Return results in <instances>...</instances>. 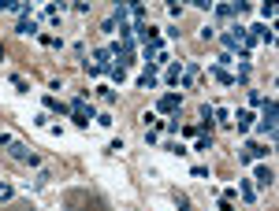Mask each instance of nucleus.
Returning <instances> with one entry per match:
<instances>
[{
  "instance_id": "nucleus-1",
  "label": "nucleus",
  "mask_w": 279,
  "mask_h": 211,
  "mask_svg": "<svg viewBox=\"0 0 279 211\" xmlns=\"http://www.w3.org/2000/svg\"><path fill=\"white\" fill-rule=\"evenodd\" d=\"M0 149H8L11 159H15V163H23V167H38V163H41V156H38L34 149H26L23 141H15L11 134H0Z\"/></svg>"
},
{
  "instance_id": "nucleus-2",
  "label": "nucleus",
  "mask_w": 279,
  "mask_h": 211,
  "mask_svg": "<svg viewBox=\"0 0 279 211\" xmlns=\"http://www.w3.org/2000/svg\"><path fill=\"white\" fill-rule=\"evenodd\" d=\"M261 134H265L268 141H275V134H279V104L272 100V96H268V100H265V115H261Z\"/></svg>"
},
{
  "instance_id": "nucleus-3",
  "label": "nucleus",
  "mask_w": 279,
  "mask_h": 211,
  "mask_svg": "<svg viewBox=\"0 0 279 211\" xmlns=\"http://www.w3.org/2000/svg\"><path fill=\"white\" fill-rule=\"evenodd\" d=\"M89 119H93V104L86 100V96H75L71 100V122L75 126H89Z\"/></svg>"
},
{
  "instance_id": "nucleus-4",
  "label": "nucleus",
  "mask_w": 279,
  "mask_h": 211,
  "mask_svg": "<svg viewBox=\"0 0 279 211\" xmlns=\"http://www.w3.org/2000/svg\"><path fill=\"white\" fill-rule=\"evenodd\" d=\"M112 59L119 71H127V63H134V41H116L112 45Z\"/></svg>"
},
{
  "instance_id": "nucleus-5",
  "label": "nucleus",
  "mask_w": 279,
  "mask_h": 211,
  "mask_svg": "<svg viewBox=\"0 0 279 211\" xmlns=\"http://www.w3.org/2000/svg\"><path fill=\"white\" fill-rule=\"evenodd\" d=\"M265 144H257V141H246L242 144V149H238V159H242V163H257V159H265Z\"/></svg>"
},
{
  "instance_id": "nucleus-6",
  "label": "nucleus",
  "mask_w": 279,
  "mask_h": 211,
  "mask_svg": "<svg viewBox=\"0 0 279 211\" xmlns=\"http://www.w3.org/2000/svg\"><path fill=\"white\" fill-rule=\"evenodd\" d=\"M179 108H182V93H164L157 100V111H164V115H175Z\"/></svg>"
},
{
  "instance_id": "nucleus-7",
  "label": "nucleus",
  "mask_w": 279,
  "mask_h": 211,
  "mask_svg": "<svg viewBox=\"0 0 279 211\" xmlns=\"http://www.w3.org/2000/svg\"><path fill=\"white\" fill-rule=\"evenodd\" d=\"M246 8H250V0H238V4H212V11L220 15V19H235V15H242Z\"/></svg>"
},
{
  "instance_id": "nucleus-8",
  "label": "nucleus",
  "mask_w": 279,
  "mask_h": 211,
  "mask_svg": "<svg viewBox=\"0 0 279 211\" xmlns=\"http://www.w3.org/2000/svg\"><path fill=\"white\" fill-rule=\"evenodd\" d=\"M250 37H253V41H261V45H268V48H272V45H275V30H272L268 23H257V26L250 30Z\"/></svg>"
},
{
  "instance_id": "nucleus-9",
  "label": "nucleus",
  "mask_w": 279,
  "mask_h": 211,
  "mask_svg": "<svg viewBox=\"0 0 279 211\" xmlns=\"http://www.w3.org/2000/svg\"><path fill=\"white\" fill-rule=\"evenodd\" d=\"M197 74H201L197 63H182V78H179V86H182V89H190V86L197 82Z\"/></svg>"
},
{
  "instance_id": "nucleus-10",
  "label": "nucleus",
  "mask_w": 279,
  "mask_h": 211,
  "mask_svg": "<svg viewBox=\"0 0 279 211\" xmlns=\"http://www.w3.org/2000/svg\"><path fill=\"white\" fill-rule=\"evenodd\" d=\"M272 182H275V171H272V167H257L253 185H261V189H272Z\"/></svg>"
},
{
  "instance_id": "nucleus-11",
  "label": "nucleus",
  "mask_w": 279,
  "mask_h": 211,
  "mask_svg": "<svg viewBox=\"0 0 279 211\" xmlns=\"http://www.w3.org/2000/svg\"><path fill=\"white\" fill-rule=\"evenodd\" d=\"M209 74H212L220 86H235V74H231V71H224V67H216V63H209Z\"/></svg>"
},
{
  "instance_id": "nucleus-12",
  "label": "nucleus",
  "mask_w": 279,
  "mask_h": 211,
  "mask_svg": "<svg viewBox=\"0 0 279 211\" xmlns=\"http://www.w3.org/2000/svg\"><path fill=\"white\" fill-rule=\"evenodd\" d=\"M238 193H242V200H246V204H253V200H257V185H253V178H242V182H238Z\"/></svg>"
},
{
  "instance_id": "nucleus-13",
  "label": "nucleus",
  "mask_w": 279,
  "mask_h": 211,
  "mask_svg": "<svg viewBox=\"0 0 279 211\" xmlns=\"http://www.w3.org/2000/svg\"><path fill=\"white\" fill-rule=\"evenodd\" d=\"M231 119H235V126L242 130V134H246V130L253 126V111H246V108H238V111H235V115H231Z\"/></svg>"
},
{
  "instance_id": "nucleus-14",
  "label": "nucleus",
  "mask_w": 279,
  "mask_h": 211,
  "mask_svg": "<svg viewBox=\"0 0 279 211\" xmlns=\"http://www.w3.org/2000/svg\"><path fill=\"white\" fill-rule=\"evenodd\" d=\"M15 30H19L23 37H38V23H34V19H19V26H15Z\"/></svg>"
},
{
  "instance_id": "nucleus-15",
  "label": "nucleus",
  "mask_w": 279,
  "mask_h": 211,
  "mask_svg": "<svg viewBox=\"0 0 279 211\" xmlns=\"http://www.w3.org/2000/svg\"><path fill=\"white\" fill-rule=\"evenodd\" d=\"M157 82H160V74H157V71H149V67L138 74V86H145V89H149V86H157Z\"/></svg>"
},
{
  "instance_id": "nucleus-16",
  "label": "nucleus",
  "mask_w": 279,
  "mask_h": 211,
  "mask_svg": "<svg viewBox=\"0 0 279 211\" xmlns=\"http://www.w3.org/2000/svg\"><path fill=\"white\" fill-rule=\"evenodd\" d=\"M179 78H182V63H172L168 74H164V82H168V86H179Z\"/></svg>"
},
{
  "instance_id": "nucleus-17",
  "label": "nucleus",
  "mask_w": 279,
  "mask_h": 211,
  "mask_svg": "<svg viewBox=\"0 0 279 211\" xmlns=\"http://www.w3.org/2000/svg\"><path fill=\"white\" fill-rule=\"evenodd\" d=\"M172 200H175L179 211H190V197H186V193H172Z\"/></svg>"
},
{
  "instance_id": "nucleus-18",
  "label": "nucleus",
  "mask_w": 279,
  "mask_h": 211,
  "mask_svg": "<svg viewBox=\"0 0 279 211\" xmlns=\"http://www.w3.org/2000/svg\"><path fill=\"white\" fill-rule=\"evenodd\" d=\"M45 108H49V111H60V115H64V111H67L64 104H60V100H56V96H45Z\"/></svg>"
},
{
  "instance_id": "nucleus-19",
  "label": "nucleus",
  "mask_w": 279,
  "mask_h": 211,
  "mask_svg": "<svg viewBox=\"0 0 279 211\" xmlns=\"http://www.w3.org/2000/svg\"><path fill=\"white\" fill-rule=\"evenodd\" d=\"M261 19L272 23V19H275V4H261Z\"/></svg>"
},
{
  "instance_id": "nucleus-20",
  "label": "nucleus",
  "mask_w": 279,
  "mask_h": 211,
  "mask_svg": "<svg viewBox=\"0 0 279 211\" xmlns=\"http://www.w3.org/2000/svg\"><path fill=\"white\" fill-rule=\"evenodd\" d=\"M82 67H86V74H89V78H101V74H108L104 67H97V63H82Z\"/></svg>"
},
{
  "instance_id": "nucleus-21",
  "label": "nucleus",
  "mask_w": 279,
  "mask_h": 211,
  "mask_svg": "<svg viewBox=\"0 0 279 211\" xmlns=\"http://www.w3.org/2000/svg\"><path fill=\"white\" fill-rule=\"evenodd\" d=\"M11 86L19 89V93H30V86H26V78H23V74H11Z\"/></svg>"
},
{
  "instance_id": "nucleus-22",
  "label": "nucleus",
  "mask_w": 279,
  "mask_h": 211,
  "mask_svg": "<svg viewBox=\"0 0 279 211\" xmlns=\"http://www.w3.org/2000/svg\"><path fill=\"white\" fill-rule=\"evenodd\" d=\"M197 34H201V41H212V37H216V26L209 23V26H201V30H197Z\"/></svg>"
},
{
  "instance_id": "nucleus-23",
  "label": "nucleus",
  "mask_w": 279,
  "mask_h": 211,
  "mask_svg": "<svg viewBox=\"0 0 279 211\" xmlns=\"http://www.w3.org/2000/svg\"><path fill=\"white\" fill-rule=\"evenodd\" d=\"M212 119H216V122H227L231 111H227V108H212Z\"/></svg>"
},
{
  "instance_id": "nucleus-24",
  "label": "nucleus",
  "mask_w": 279,
  "mask_h": 211,
  "mask_svg": "<svg viewBox=\"0 0 279 211\" xmlns=\"http://www.w3.org/2000/svg\"><path fill=\"white\" fill-rule=\"evenodd\" d=\"M108 74H112V82H116V86H123V82H127V71H119V67H112Z\"/></svg>"
},
{
  "instance_id": "nucleus-25",
  "label": "nucleus",
  "mask_w": 279,
  "mask_h": 211,
  "mask_svg": "<svg viewBox=\"0 0 279 211\" xmlns=\"http://www.w3.org/2000/svg\"><path fill=\"white\" fill-rule=\"evenodd\" d=\"M97 93H101V100H104L108 108H112V104H116V93H112V89H97Z\"/></svg>"
},
{
  "instance_id": "nucleus-26",
  "label": "nucleus",
  "mask_w": 279,
  "mask_h": 211,
  "mask_svg": "<svg viewBox=\"0 0 279 211\" xmlns=\"http://www.w3.org/2000/svg\"><path fill=\"white\" fill-rule=\"evenodd\" d=\"M11 197H15V189L8 182H0V200H11Z\"/></svg>"
},
{
  "instance_id": "nucleus-27",
  "label": "nucleus",
  "mask_w": 279,
  "mask_h": 211,
  "mask_svg": "<svg viewBox=\"0 0 279 211\" xmlns=\"http://www.w3.org/2000/svg\"><path fill=\"white\" fill-rule=\"evenodd\" d=\"M250 104H253V108H265V93H253V89H250Z\"/></svg>"
},
{
  "instance_id": "nucleus-28",
  "label": "nucleus",
  "mask_w": 279,
  "mask_h": 211,
  "mask_svg": "<svg viewBox=\"0 0 279 211\" xmlns=\"http://www.w3.org/2000/svg\"><path fill=\"white\" fill-rule=\"evenodd\" d=\"M209 144H212V137L201 134V137H197V152H209Z\"/></svg>"
},
{
  "instance_id": "nucleus-29",
  "label": "nucleus",
  "mask_w": 279,
  "mask_h": 211,
  "mask_svg": "<svg viewBox=\"0 0 279 211\" xmlns=\"http://www.w3.org/2000/svg\"><path fill=\"white\" fill-rule=\"evenodd\" d=\"M41 37V45H52V48H60V37H52V34H38Z\"/></svg>"
},
{
  "instance_id": "nucleus-30",
  "label": "nucleus",
  "mask_w": 279,
  "mask_h": 211,
  "mask_svg": "<svg viewBox=\"0 0 279 211\" xmlns=\"http://www.w3.org/2000/svg\"><path fill=\"white\" fill-rule=\"evenodd\" d=\"M220 211H235V207H231V200H224V204H220Z\"/></svg>"
}]
</instances>
